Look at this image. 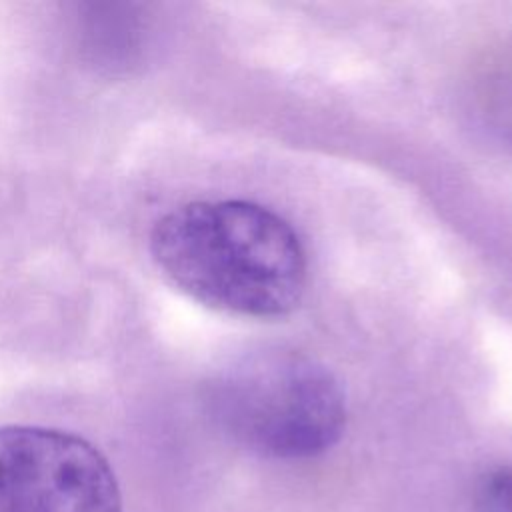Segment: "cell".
<instances>
[{
	"label": "cell",
	"instance_id": "1",
	"mask_svg": "<svg viewBox=\"0 0 512 512\" xmlns=\"http://www.w3.org/2000/svg\"><path fill=\"white\" fill-rule=\"evenodd\" d=\"M150 254L186 296L236 316H286L306 290V256L296 232L246 200L170 210L150 232Z\"/></svg>",
	"mask_w": 512,
	"mask_h": 512
},
{
	"label": "cell",
	"instance_id": "2",
	"mask_svg": "<svg viewBox=\"0 0 512 512\" xmlns=\"http://www.w3.org/2000/svg\"><path fill=\"white\" fill-rule=\"evenodd\" d=\"M208 402L220 426L274 458H308L338 442L346 398L338 378L318 360L284 348L250 352L210 384Z\"/></svg>",
	"mask_w": 512,
	"mask_h": 512
},
{
	"label": "cell",
	"instance_id": "3",
	"mask_svg": "<svg viewBox=\"0 0 512 512\" xmlns=\"http://www.w3.org/2000/svg\"><path fill=\"white\" fill-rule=\"evenodd\" d=\"M0 512H122L112 466L88 440L0 426Z\"/></svg>",
	"mask_w": 512,
	"mask_h": 512
},
{
	"label": "cell",
	"instance_id": "4",
	"mask_svg": "<svg viewBox=\"0 0 512 512\" xmlns=\"http://www.w3.org/2000/svg\"><path fill=\"white\" fill-rule=\"evenodd\" d=\"M80 16L84 50L96 66L130 68L140 46V20L132 4H88Z\"/></svg>",
	"mask_w": 512,
	"mask_h": 512
},
{
	"label": "cell",
	"instance_id": "5",
	"mask_svg": "<svg viewBox=\"0 0 512 512\" xmlns=\"http://www.w3.org/2000/svg\"><path fill=\"white\" fill-rule=\"evenodd\" d=\"M480 512H512V470L488 472L478 486Z\"/></svg>",
	"mask_w": 512,
	"mask_h": 512
}]
</instances>
